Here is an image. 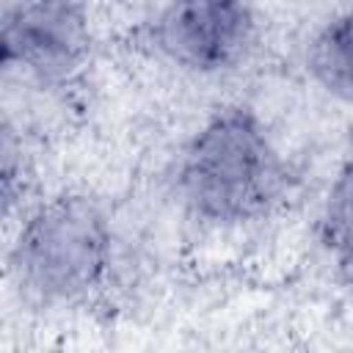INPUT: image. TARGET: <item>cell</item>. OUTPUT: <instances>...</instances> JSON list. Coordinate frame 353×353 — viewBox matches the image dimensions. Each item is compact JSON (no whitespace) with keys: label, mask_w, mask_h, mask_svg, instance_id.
I'll return each mask as SVG.
<instances>
[{"label":"cell","mask_w":353,"mask_h":353,"mask_svg":"<svg viewBox=\"0 0 353 353\" xmlns=\"http://www.w3.org/2000/svg\"><path fill=\"white\" fill-rule=\"evenodd\" d=\"M303 66L323 94L353 105V8L334 11L312 30Z\"/></svg>","instance_id":"5b68a950"},{"label":"cell","mask_w":353,"mask_h":353,"mask_svg":"<svg viewBox=\"0 0 353 353\" xmlns=\"http://www.w3.org/2000/svg\"><path fill=\"white\" fill-rule=\"evenodd\" d=\"M290 182V165L251 105L212 110L185 141L174 168L182 207L221 229L268 218L287 199Z\"/></svg>","instance_id":"6da1fadb"},{"label":"cell","mask_w":353,"mask_h":353,"mask_svg":"<svg viewBox=\"0 0 353 353\" xmlns=\"http://www.w3.org/2000/svg\"><path fill=\"white\" fill-rule=\"evenodd\" d=\"M91 17L80 3H8L0 11V63L41 88L69 85L91 58Z\"/></svg>","instance_id":"277c9868"},{"label":"cell","mask_w":353,"mask_h":353,"mask_svg":"<svg viewBox=\"0 0 353 353\" xmlns=\"http://www.w3.org/2000/svg\"><path fill=\"white\" fill-rule=\"evenodd\" d=\"M113 256L108 207L88 193H58L25 212L8 248V273L30 303L58 309L99 292Z\"/></svg>","instance_id":"7a4b0ae2"},{"label":"cell","mask_w":353,"mask_h":353,"mask_svg":"<svg viewBox=\"0 0 353 353\" xmlns=\"http://www.w3.org/2000/svg\"><path fill=\"white\" fill-rule=\"evenodd\" d=\"M259 39L256 8L237 0H185L157 8L143 25L146 47L196 77L240 69Z\"/></svg>","instance_id":"3957f363"},{"label":"cell","mask_w":353,"mask_h":353,"mask_svg":"<svg viewBox=\"0 0 353 353\" xmlns=\"http://www.w3.org/2000/svg\"><path fill=\"white\" fill-rule=\"evenodd\" d=\"M317 243L336 279L353 287V135L323 199Z\"/></svg>","instance_id":"8992f818"}]
</instances>
